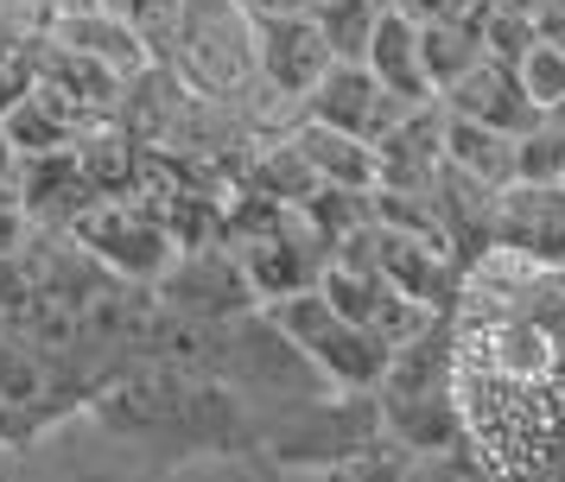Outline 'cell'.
<instances>
[{
  "instance_id": "obj_1",
  "label": "cell",
  "mask_w": 565,
  "mask_h": 482,
  "mask_svg": "<svg viewBox=\"0 0 565 482\" xmlns=\"http://www.w3.org/2000/svg\"><path fill=\"white\" fill-rule=\"evenodd\" d=\"M369 400H375L387 444H401V451H458L463 419H458V381H451V318H433L413 343H401Z\"/></svg>"
},
{
  "instance_id": "obj_2",
  "label": "cell",
  "mask_w": 565,
  "mask_h": 482,
  "mask_svg": "<svg viewBox=\"0 0 565 482\" xmlns=\"http://www.w3.org/2000/svg\"><path fill=\"white\" fill-rule=\"evenodd\" d=\"M166 71L198 101L230 108V115L255 127V96H267V89H260V71H255V20L242 13V0H184Z\"/></svg>"
},
{
  "instance_id": "obj_3",
  "label": "cell",
  "mask_w": 565,
  "mask_h": 482,
  "mask_svg": "<svg viewBox=\"0 0 565 482\" xmlns=\"http://www.w3.org/2000/svg\"><path fill=\"white\" fill-rule=\"evenodd\" d=\"M260 311L274 318V330H280V336H286L299 355H306L318 375L331 381L337 394H362V400H369V394L382 387L394 350H387L382 336L356 330L350 318H337L318 286H311V292H292V299L260 304Z\"/></svg>"
},
{
  "instance_id": "obj_4",
  "label": "cell",
  "mask_w": 565,
  "mask_h": 482,
  "mask_svg": "<svg viewBox=\"0 0 565 482\" xmlns=\"http://www.w3.org/2000/svg\"><path fill=\"white\" fill-rule=\"evenodd\" d=\"M71 242H77L108 279H128V286H153V279L172 267V254H179L172 223L159 216L153 203H134V197L96 203L89 216H77Z\"/></svg>"
},
{
  "instance_id": "obj_5",
  "label": "cell",
  "mask_w": 565,
  "mask_h": 482,
  "mask_svg": "<svg viewBox=\"0 0 565 482\" xmlns=\"http://www.w3.org/2000/svg\"><path fill=\"white\" fill-rule=\"evenodd\" d=\"M153 299L166 318H179V324H223V318H248L260 311L255 286L242 274V260H235L223 242H184L172 254V267L153 279Z\"/></svg>"
},
{
  "instance_id": "obj_6",
  "label": "cell",
  "mask_w": 565,
  "mask_h": 482,
  "mask_svg": "<svg viewBox=\"0 0 565 482\" xmlns=\"http://www.w3.org/2000/svg\"><path fill=\"white\" fill-rule=\"evenodd\" d=\"M401 115H407V101H394L362 64H331V76L299 101V121L331 127V133L362 140V147H382L387 133L401 127Z\"/></svg>"
},
{
  "instance_id": "obj_7",
  "label": "cell",
  "mask_w": 565,
  "mask_h": 482,
  "mask_svg": "<svg viewBox=\"0 0 565 482\" xmlns=\"http://www.w3.org/2000/svg\"><path fill=\"white\" fill-rule=\"evenodd\" d=\"M331 51L318 39L311 20H255V71H260V89L299 115V101L331 76Z\"/></svg>"
},
{
  "instance_id": "obj_8",
  "label": "cell",
  "mask_w": 565,
  "mask_h": 482,
  "mask_svg": "<svg viewBox=\"0 0 565 482\" xmlns=\"http://www.w3.org/2000/svg\"><path fill=\"white\" fill-rule=\"evenodd\" d=\"M495 248L565 274V184H509L495 197Z\"/></svg>"
},
{
  "instance_id": "obj_9",
  "label": "cell",
  "mask_w": 565,
  "mask_h": 482,
  "mask_svg": "<svg viewBox=\"0 0 565 482\" xmlns=\"http://www.w3.org/2000/svg\"><path fill=\"white\" fill-rule=\"evenodd\" d=\"M438 108H445L451 121H477V127H489V133H509V140H521L527 127H540V108L527 101L521 76H514L509 64H495V57H483L463 83H451V89L438 96Z\"/></svg>"
},
{
  "instance_id": "obj_10",
  "label": "cell",
  "mask_w": 565,
  "mask_h": 482,
  "mask_svg": "<svg viewBox=\"0 0 565 482\" xmlns=\"http://www.w3.org/2000/svg\"><path fill=\"white\" fill-rule=\"evenodd\" d=\"M286 147L299 152V165L311 172V184H324V191H382V159H375V147H362V140H343L331 127L292 121L286 127Z\"/></svg>"
},
{
  "instance_id": "obj_11",
  "label": "cell",
  "mask_w": 565,
  "mask_h": 482,
  "mask_svg": "<svg viewBox=\"0 0 565 482\" xmlns=\"http://www.w3.org/2000/svg\"><path fill=\"white\" fill-rule=\"evenodd\" d=\"M362 71L375 76V83H382L394 101H407V108H426V101H438L433 83H426V64H419V25H413L407 13H394V7H387L382 25H375Z\"/></svg>"
},
{
  "instance_id": "obj_12",
  "label": "cell",
  "mask_w": 565,
  "mask_h": 482,
  "mask_svg": "<svg viewBox=\"0 0 565 482\" xmlns=\"http://www.w3.org/2000/svg\"><path fill=\"white\" fill-rule=\"evenodd\" d=\"M45 39L64 45V51H77V57H89V64H103V71L121 76V83L153 71V57H147L140 39L121 25V13H103V7H96V13H77V20H57Z\"/></svg>"
},
{
  "instance_id": "obj_13",
  "label": "cell",
  "mask_w": 565,
  "mask_h": 482,
  "mask_svg": "<svg viewBox=\"0 0 565 482\" xmlns=\"http://www.w3.org/2000/svg\"><path fill=\"white\" fill-rule=\"evenodd\" d=\"M445 165H458L463 178H477L483 191H509L514 184V140L489 133L477 121H451L445 115Z\"/></svg>"
},
{
  "instance_id": "obj_14",
  "label": "cell",
  "mask_w": 565,
  "mask_h": 482,
  "mask_svg": "<svg viewBox=\"0 0 565 482\" xmlns=\"http://www.w3.org/2000/svg\"><path fill=\"white\" fill-rule=\"evenodd\" d=\"M483 13H470L458 25H419V64H426V83H433V96H445L451 83L483 64Z\"/></svg>"
},
{
  "instance_id": "obj_15",
  "label": "cell",
  "mask_w": 565,
  "mask_h": 482,
  "mask_svg": "<svg viewBox=\"0 0 565 482\" xmlns=\"http://www.w3.org/2000/svg\"><path fill=\"white\" fill-rule=\"evenodd\" d=\"M382 13H387V0H324L311 13V25H318V39H324V51H331L337 64H362Z\"/></svg>"
},
{
  "instance_id": "obj_16",
  "label": "cell",
  "mask_w": 565,
  "mask_h": 482,
  "mask_svg": "<svg viewBox=\"0 0 565 482\" xmlns=\"http://www.w3.org/2000/svg\"><path fill=\"white\" fill-rule=\"evenodd\" d=\"M514 184H565V127L553 115L514 140Z\"/></svg>"
},
{
  "instance_id": "obj_17",
  "label": "cell",
  "mask_w": 565,
  "mask_h": 482,
  "mask_svg": "<svg viewBox=\"0 0 565 482\" xmlns=\"http://www.w3.org/2000/svg\"><path fill=\"white\" fill-rule=\"evenodd\" d=\"M179 20H184V0H121V25L140 39V51L153 64H166V51L179 39Z\"/></svg>"
},
{
  "instance_id": "obj_18",
  "label": "cell",
  "mask_w": 565,
  "mask_h": 482,
  "mask_svg": "<svg viewBox=\"0 0 565 482\" xmlns=\"http://www.w3.org/2000/svg\"><path fill=\"white\" fill-rule=\"evenodd\" d=\"M514 76H521V89H527V101H534L540 115L565 108V57L553 45H534L521 64H514Z\"/></svg>"
},
{
  "instance_id": "obj_19",
  "label": "cell",
  "mask_w": 565,
  "mask_h": 482,
  "mask_svg": "<svg viewBox=\"0 0 565 482\" xmlns=\"http://www.w3.org/2000/svg\"><path fill=\"white\" fill-rule=\"evenodd\" d=\"M540 45V25H527V20H514V13H495V7H483V51L495 57V64H521L527 51Z\"/></svg>"
},
{
  "instance_id": "obj_20",
  "label": "cell",
  "mask_w": 565,
  "mask_h": 482,
  "mask_svg": "<svg viewBox=\"0 0 565 482\" xmlns=\"http://www.w3.org/2000/svg\"><path fill=\"white\" fill-rule=\"evenodd\" d=\"M394 13H407L413 25H458L470 13H483V0H387Z\"/></svg>"
},
{
  "instance_id": "obj_21",
  "label": "cell",
  "mask_w": 565,
  "mask_h": 482,
  "mask_svg": "<svg viewBox=\"0 0 565 482\" xmlns=\"http://www.w3.org/2000/svg\"><path fill=\"white\" fill-rule=\"evenodd\" d=\"M26 242H32V223H26V210H20V191L0 184V260H13Z\"/></svg>"
},
{
  "instance_id": "obj_22",
  "label": "cell",
  "mask_w": 565,
  "mask_h": 482,
  "mask_svg": "<svg viewBox=\"0 0 565 482\" xmlns=\"http://www.w3.org/2000/svg\"><path fill=\"white\" fill-rule=\"evenodd\" d=\"M324 0H242L248 20H311Z\"/></svg>"
},
{
  "instance_id": "obj_23",
  "label": "cell",
  "mask_w": 565,
  "mask_h": 482,
  "mask_svg": "<svg viewBox=\"0 0 565 482\" xmlns=\"http://www.w3.org/2000/svg\"><path fill=\"white\" fill-rule=\"evenodd\" d=\"M26 13L39 25H45V32H52L57 20H77V13H96V0H26Z\"/></svg>"
},
{
  "instance_id": "obj_24",
  "label": "cell",
  "mask_w": 565,
  "mask_h": 482,
  "mask_svg": "<svg viewBox=\"0 0 565 482\" xmlns=\"http://www.w3.org/2000/svg\"><path fill=\"white\" fill-rule=\"evenodd\" d=\"M540 45H553L565 57V0H553V7H546V20H540Z\"/></svg>"
},
{
  "instance_id": "obj_25",
  "label": "cell",
  "mask_w": 565,
  "mask_h": 482,
  "mask_svg": "<svg viewBox=\"0 0 565 482\" xmlns=\"http://www.w3.org/2000/svg\"><path fill=\"white\" fill-rule=\"evenodd\" d=\"M483 7H495V13H514V20L540 25V20H546V7H553V0H483Z\"/></svg>"
},
{
  "instance_id": "obj_26",
  "label": "cell",
  "mask_w": 565,
  "mask_h": 482,
  "mask_svg": "<svg viewBox=\"0 0 565 482\" xmlns=\"http://www.w3.org/2000/svg\"><path fill=\"white\" fill-rule=\"evenodd\" d=\"M13 13H26V0H0V20H13Z\"/></svg>"
},
{
  "instance_id": "obj_27",
  "label": "cell",
  "mask_w": 565,
  "mask_h": 482,
  "mask_svg": "<svg viewBox=\"0 0 565 482\" xmlns=\"http://www.w3.org/2000/svg\"><path fill=\"white\" fill-rule=\"evenodd\" d=\"M96 7H103V13H121V0H96Z\"/></svg>"
}]
</instances>
